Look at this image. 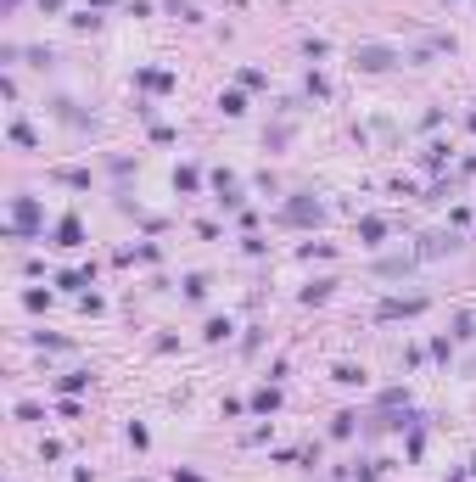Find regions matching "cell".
Returning <instances> with one entry per match:
<instances>
[{
    "mask_svg": "<svg viewBox=\"0 0 476 482\" xmlns=\"http://www.w3.org/2000/svg\"><path fill=\"white\" fill-rule=\"evenodd\" d=\"M331 376H336V382H342V387H353V382H364V370H359V365H336V370H331Z\"/></svg>",
    "mask_w": 476,
    "mask_h": 482,
    "instance_id": "4fadbf2b",
    "label": "cell"
},
{
    "mask_svg": "<svg viewBox=\"0 0 476 482\" xmlns=\"http://www.w3.org/2000/svg\"><path fill=\"white\" fill-rule=\"evenodd\" d=\"M28 236H45V208H40L28 191H17V196H11V225H6V241H28Z\"/></svg>",
    "mask_w": 476,
    "mask_h": 482,
    "instance_id": "6da1fadb",
    "label": "cell"
},
{
    "mask_svg": "<svg viewBox=\"0 0 476 482\" xmlns=\"http://www.w3.org/2000/svg\"><path fill=\"white\" fill-rule=\"evenodd\" d=\"M471 129H476V112H471Z\"/></svg>",
    "mask_w": 476,
    "mask_h": 482,
    "instance_id": "44dd1931",
    "label": "cell"
},
{
    "mask_svg": "<svg viewBox=\"0 0 476 482\" xmlns=\"http://www.w3.org/2000/svg\"><path fill=\"white\" fill-rule=\"evenodd\" d=\"M213 191H219V202H225V208H241V185H236V174H213Z\"/></svg>",
    "mask_w": 476,
    "mask_h": 482,
    "instance_id": "5b68a950",
    "label": "cell"
},
{
    "mask_svg": "<svg viewBox=\"0 0 476 482\" xmlns=\"http://www.w3.org/2000/svg\"><path fill=\"white\" fill-rule=\"evenodd\" d=\"M51 241H56V247H84V225H79V213L56 219V230H51Z\"/></svg>",
    "mask_w": 476,
    "mask_h": 482,
    "instance_id": "277c9868",
    "label": "cell"
},
{
    "mask_svg": "<svg viewBox=\"0 0 476 482\" xmlns=\"http://www.w3.org/2000/svg\"><path fill=\"white\" fill-rule=\"evenodd\" d=\"M280 219L297 225V230H309V225H325V208H319L314 196H292V202L280 208Z\"/></svg>",
    "mask_w": 476,
    "mask_h": 482,
    "instance_id": "7a4b0ae2",
    "label": "cell"
},
{
    "mask_svg": "<svg viewBox=\"0 0 476 482\" xmlns=\"http://www.w3.org/2000/svg\"><path fill=\"white\" fill-rule=\"evenodd\" d=\"M196 185H202L196 168H174V191H196Z\"/></svg>",
    "mask_w": 476,
    "mask_h": 482,
    "instance_id": "ba28073f",
    "label": "cell"
},
{
    "mask_svg": "<svg viewBox=\"0 0 476 482\" xmlns=\"http://www.w3.org/2000/svg\"><path fill=\"white\" fill-rule=\"evenodd\" d=\"M230 331H236V325H230V320H208V325H202V336H208V342H225Z\"/></svg>",
    "mask_w": 476,
    "mask_h": 482,
    "instance_id": "7c38bea8",
    "label": "cell"
},
{
    "mask_svg": "<svg viewBox=\"0 0 476 482\" xmlns=\"http://www.w3.org/2000/svg\"><path fill=\"white\" fill-rule=\"evenodd\" d=\"M174 482H208L202 471H174Z\"/></svg>",
    "mask_w": 476,
    "mask_h": 482,
    "instance_id": "ffe728a7",
    "label": "cell"
},
{
    "mask_svg": "<svg viewBox=\"0 0 476 482\" xmlns=\"http://www.w3.org/2000/svg\"><path fill=\"white\" fill-rule=\"evenodd\" d=\"M393 62H403L398 51H387V45H359V68H370V74H387Z\"/></svg>",
    "mask_w": 476,
    "mask_h": 482,
    "instance_id": "3957f363",
    "label": "cell"
},
{
    "mask_svg": "<svg viewBox=\"0 0 476 482\" xmlns=\"http://www.w3.org/2000/svg\"><path fill=\"white\" fill-rule=\"evenodd\" d=\"M141 84H146V90H168V84H174V74H157V68H146V74H141Z\"/></svg>",
    "mask_w": 476,
    "mask_h": 482,
    "instance_id": "5bb4252c",
    "label": "cell"
},
{
    "mask_svg": "<svg viewBox=\"0 0 476 482\" xmlns=\"http://www.w3.org/2000/svg\"><path fill=\"white\" fill-rule=\"evenodd\" d=\"M252 409H258V415H269V409H280V387H263V393L252 399Z\"/></svg>",
    "mask_w": 476,
    "mask_h": 482,
    "instance_id": "52a82bcc",
    "label": "cell"
},
{
    "mask_svg": "<svg viewBox=\"0 0 476 482\" xmlns=\"http://www.w3.org/2000/svg\"><path fill=\"white\" fill-rule=\"evenodd\" d=\"M84 382H90V370H73V376H62V393H79Z\"/></svg>",
    "mask_w": 476,
    "mask_h": 482,
    "instance_id": "d6986e66",
    "label": "cell"
},
{
    "mask_svg": "<svg viewBox=\"0 0 476 482\" xmlns=\"http://www.w3.org/2000/svg\"><path fill=\"white\" fill-rule=\"evenodd\" d=\"M56 180H62V185H73V191H90V174H84V168H62Z\"/></svg>",
    "mask_w": 476,
    "mask_h": 482,
    "instance_id": "8fae6325",
    "label": "cell"
},
{
    "mask_svg": "<svg viewBox=\"0 0 476 482\" xmlns=\"http://www.w3.org/2000/svg\"><path fill=\"white\" fill-rule=\"evenodd\" d=\"M331 286H336V281H314V286L303 292V303H325V298H331Z\"/></svg>",
    "mask_w": 476,
    "mask_h": 482,
    "instance_id": "9a60e30c",
    "label": "cell"
},
{
    "mask_svg": "<svg viewBox=\"0 0 476 482\" xmlns=\"http://www.w3.org/2000/svg\"><path fill=\"white\" fill-rule=\"evenodd\" d=\"M62 286H68V292H79V286H90V275H84V269H68V275H62Z\"/></svg>",
    "mask_w": 476,
    "mask_h": 482,
    "instance_id": "ac0fdd59",
    "label": "cell"
},
{
    "mask_svg": "<svg viewBox=\"0 0 476 482\" xmlns=\"http://www.w3.org/2000/svg\"><path fill=\"white\" fill-rule=\"evenodd\" d=\"M162 6H168L174 17H185V23H196V6H191V0H162Z\"/></svg>",
    "mask_w": 476,
    "mask_h": 482,
    "instance_id": "e0dca14e",
    "label": "cell"
},
{
    "mask_svg": "<svg viewBox=\"0 0 476 482\" xmlns=\"http://www.w3.org/2000/svg\"><path fill=\"white\" fill-rule=\"evenodd\" d=\"M11 141H17V146H28V152H34V146H40V141H34V129H28V124H11Z\"/></svg>",
    "mask_w": 476,
    "mask_h": 482,
    "instance_id": "2e32d148",
    "label": "cell"
},
{
    "mask_svg": "<svg viewBox=\"0 0 476 482\" xmlns=\"http://www.w3.org/2000/svg\"><path fill=\"white\" fill-rule=\"evenodd\" d=\"M359 236H364V247H376V241L387 236V225H381V219H364V225H359Z\"/></svg>",
    "mask_w": 476,
    "mask_h": 482,
    "instance_id": "30bf717a",
    "label": "cell"
},
{
    "mask_svg": "<svg viewBox=\"0 0 476 482\" xmlns=\"http://www.w3.org/2000/svg\"><path fill=\"white\" fill-rule=\"evenodd\" d=\"M185 298L202 303V298H208V275H185Z\"/></svg>",
    "mask_w": 476,
    "mask_h": 482,
    "instance_id": "9c48e42d",
    "label": "cell"
},
{
    "mask_svg": "<svg viewBox=\"0 0 476 482\" xmlns=\"http://www.w3.org/2000/svg\"><path fill=\"white\" fill-rule=\"evenodd\" d=\"M219 107H225L230 118H241V112H246V95H241V90H225V95H219Z\"/></svg>",
    "mask_w": 476,
    "mask_h": 482,
    "instance_id": "8992f818",
    "label": "cell"
}]
</instances>
